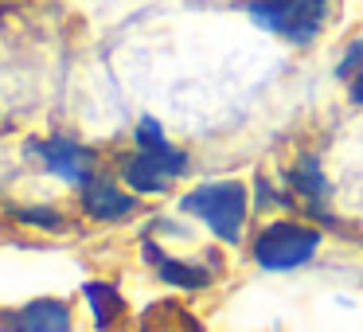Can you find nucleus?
I'll list each match as a JSON object with an SVG mask.
<instances>
[{"label": "nucleus", "mask_w": 363, "mask_h": 332, "mask_svg": "<svg viewBox=\"0 0 363 332\" xmlns=\"http://www.w3.org/2000/svg\"><path fill=\"white\" fill-rule=\"evenodd\" d=\"M86 297L94 301L98 328H106V324L113 321V313H118V293H113L110 285H86Z\"/></svg>", "instance_id": "nucleus-10"}, {"label": "nucleus", "mask_w": 363, "mask_h": 332, "mask_svg": "<svg viewBox=\"0 0 363 332\" xmlns=\"http://www.w3.org/2000/svg\"><path fill=\"white\" fill-rule=\"evenodd\" d=\"M145 254H149V262L157 266V274L164 277L168 285H180V289H199V285H207V270L184 266V262H176V258H164L157 246H145Z\"/></svg>", "instance_id": "nucleus-9"}, {"label": "nucleus", "mask_w": 363, "mask_h": 332, "mask_svg": "<svg viewBox=\"0 0 363 332\" xmlns=\"http://www.w3.org/2000/svg\"><path fill=\"white\" fill-rule=\"evenodd\" d=\"M82 211L90 219L118 223V219H129L137 211V199L125 196L121 188H113V184H106V180H90V184H82Z\"/></svg>", "instance_id": "nucleus-7"}, {"label": "nucleus", "mask_w": 363, "mask_h": 332, "mask_svg": "<svg viewBox=\"0 0 363 332\" xmlns=\"http://www.w3.org/2000/svg\"><path fill=\"white\" fill-rule=\"evenodd\" d=\"M250 12L269 32L285 35L293 43H308L316 40V32L328 20V0H262Z\"/></svg>", "instance_id": "nucleus-4"}, {"label": "nucleus", "mask_w": 363, "mask_h": 332, "mask_svg": "<svg viewBox=\"0 0 363 332\" xmlns=\"http://www.w3.org/2000/svg\"><path fill=\"white\" fill-rule=\"evenodd\" d=\"M137 153L121 160V176L133 192H164L168 184H176L184 172H188V157H184L176 145H168V137L160 133V126L152 118H145L137 126Z\"/></svg>", "instance_id": "nucleus-1"}, {"label": "nucleus", "mask_w": 363, "mask_h": 332, "mask_svg": "<svg viewBox=\"0 0 363 332\" xmlns=\"http://www.w3.org/2000/svg\"><path fill=\"white\" fill-rule=\"evenodd\" d=\"M184 211L203 219L223 243H238L246 223V188L235 180H215V184H199L184 196Z\"/></svg>", "instance_id": "nucleus-2"}, {"label": "nucleus", "mask_w": 363, "mask_h": 332, "mask_svg": "<svg viewBox=\"0 0 363 332\" xmlns=\"http://www.w3.org/2000/svg\"><path fill=\"white\" fill-rule=\"evenodd\" d=\"M289 184H293V192H301V196L308 199L313 211H324V204H328V180H324L320 165H316L313 157H301L297 165H293Z\"/></svg>", "instance_id": "nucleus-8"}, {"label": "nucleus", "mask_w": 363, "mask_h": 332, "mask_svg": "<svg viewBox=\"0 0 363 332\" xmlns=\"http://www.w3.org/2000/svg\"><path fill=\"white\" fill-rule=\"evenodd\" d=\"M352 102H355V106H363V74L352 82Z\"/></svg>", "instance_id": "nucleus-11"}, {"label": "nucleus", "mask_w": 363, "mask_h": 332, "mask_svg": "<svg viewBox=\"0 0 363 332\" xmlns=\"http://www.w3.org/2000/svg\"><path fill=\"white\" fill-rule=\"evenodd\" d=\"M9 332H71V309L55 297H40L9 313Z\"/></svg>", "instance_id": "nucleus-6"}, {"label": "nucleus", "mask_w": 363, "mask_h": 332, "mask_svg": "<svg viewBox=\"0 0 363 332\" xmlns=\"http://www.w3.org/2000/svg\"><path fill=\"white\" fill-rule=\"evenodd\" d=\"M320 246V235L301 223H269L258 238H254V262L266 270H297Z\"/></svg>", "instance_id": "nucleus-3"}, {"label": "nucleus", "mask_w": 363, "mask_h": 332, "mask_svg": "<svg viewBox=\"0 0 363 332\" xmlns=\"http://www.w3.org/2000/svg\"><path fill=\"white\" fill-rule=\"evenodd\" d=\"M28 153H32L48 172H55L59 180H67V184H79V188H82V184L94 180V176H90L94 157H90V149H82L74 137H48V141H32V145H28Z\"/></svg>", "instance_id": "nucleus-5"}]
</instances>
